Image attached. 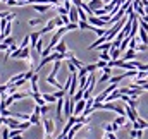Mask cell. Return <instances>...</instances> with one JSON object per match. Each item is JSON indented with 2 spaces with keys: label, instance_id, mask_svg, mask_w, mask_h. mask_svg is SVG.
<instances>
[{
  "label": "cell",
  "instance_id": "1",
  "mask_svg": "<svg viewBox=\"0 0 148 139\" xmlns=\"http://www.w3.org/2000/svg\"><path fill=\"white\" fill-rule=\"evenodd\" d=\"M126 117L129 119V122H136L140 117H138V108H131L129 105H126Z\"/></svg>",
  "mask_w": 148,
  "mask_h": 139
},
{
  "label": "cell",
  "instance_id": "2",
  "mask_svg": "<svg viewBox=\"0 0 148 139\" xmlns=\"http://www.w3.org/2000/svg\"><path fill=\"white\" fill-rule=\"evenodd\" d=\"M43 127H45V134L47 136H52L55 132V124L52 119H43Z\"/></svg>",
  "mask_w": 148,
  "mask_h": 139
},
{
  "label": "cell",
  "instance_id": "3",
  "mask_svg": "<svg viewBox=\"0 0 148 139\" xmlns=\"http://www.w3.org/2000/svg\"><path fill=\"white\" fill-rule=\"evenodd\" d=\"M88 22L93 24V26H97V28H105V26H107V22H105L102 17H97V16H90V17H88Z\"/></svg>",
  "mask_w": 148,
  "mask_h": 139
},
{
  "label": "cell",
  "instance_id": "4",
  "mask_svg": "<svg viewBox=\"0 0 148 139\" xmlns=\"http://www.w3.org/2000/svg\"><path fill=\"white\" fill-rule=\"evenodd\" d=\"M84 108H86V100L83 98V100H79L77 103L74 105V112H73V115H83V112H84Z\"/></svg>",
  "mask_w": 148,
  "mask_h": 139
},
{
  "label": "cell",
  "instance_id": "5",
  "mask_svg": "<svg viewBox=\"0 0 148 139\" xmlns=\"http://www.w3.org/2000/svg\"><path fill=\"white\" fill-rule=\"evenodd\" d=\"M55 28H57V24H55V19H50V21L47 22V26L40 29V35H47V33H50V31H53Z\"/></svg>",
  "mask_w": 148,
  "mask_h": 139
},
{
  "label": "cell",
  "instance_id": "6",
  "mask_svg": "<svg viewBox=\"0 0 148 139\" xmlns=\"http://www.w3.org/2000/svg\"><path fill=\"white\" fill-rule=\"evenodd\" d=\"M88 5H90V9L95 12V10H98V9H103L105 2H103V0H90V2H88Z\"/></svg>",
  "mask_w": 148,
  "mask_h": 139
},
{
  "label": "cell",
  "instance_id": "7",
  "mask_svg": "<svg viewBox=\"0 0 148 139\" xmlns=\"http://www.w3.org/2000/svg\"><path fill=\"white\" fill-rule=\"evenodd\" d=\"M64 103H66V98H59L57 100V119L62 120V113H64Z\"/></svg>",
  "mask_w": 148,
  "mask_h": 139
},
{
  "label": "cell",
  "instance_id": "8",
  "mask_svg": "<svg viewBox=\"0 0 148 139\" xmlns=\"http://www.w3.org/2000/svg\"><path fill=\"white\" fill-rule=\"evenodd\" d=\"M50 7H52V3H33V9L38 10V12H47V10H50Z\"/></svg>",
  "mask_w": 148,
  "mask_h": 139
},
{
  "label": "cell",
  "instance_id": "9",
  "mask_svg": "<svg viewBox=\"0 0 148 139\" xmlns=\"http://www.w3.org/2000/svg\"><path fill=\"white\" fill-rule=\"evenodd\" d=\"M102 129H103L105 132H117L121 127H119L115 122H112V124H103V125H102Z\"/></svg>",
  "mask_w": 148,
  "mask_h": 139
},
{
  "label": "cell",
  "instance_id": "10",
  "mask_svg": "<svg viewBox=\"0 0 148 139\" xmlns=\"http://www.w3.org/2000/svg\"><path fill=\"white\" fill-rule=\"evenodd\" d=\"M114 122H115L119 127H126V125L129 124V119H127L126 115H119L117 119H114Z\"/></svg>",
  "mask_w": 148,
  "mask_h": 139
},
{
  "label": "cell",
  "instance_id": "11",
  "mask_svg": "<svg viewBox=\"0 0 148 139\" xmlns=\"http://www.w3.org/2000/svg\"><path fill=\"white\" fill-rule=\"evenodd\" d=\"M133 129H148V122H147V120H143V119L140 117V119L133 124Z\"/></svg>",
  "mask_w": 148,
  "mask_h": 139
},
{
  "label": "cell",
  "instance_id": "12",
  "mask_svg": "<svg viewBox=\"0 0 148 139\" xmlns=\"http://www.w3.org/2000/svg\"><path fill=\"white\" fill-rule=\"evenodd\" d=\"M55 52H59V53H66L67 52V45H66V41L64 40H60L57 45H55V48H53Z\"/></svg>",
  "mask_w": 148,
  "mask_h": 139
},
{
  "label": "cell",
  "instance_id": "13",
  "mask_svg": "<svg viewBox=\"0 0 148 139\" xmlns=\"http://www.w3.org/2000/svg\"><path fill=\"white\" fill-rule=\"evenodd\" d=\"M134 59H136V50L127 48V50H126V53H124V59H122V60H126V62H127V60H134Z\"/></svg>",
  "mask_w": 148,
  "mask_h": 139
},
{
  "label": "cell",
  "instance_id": "14",
  "mask_svg": "<svg viewBox=\"0 0 148 139\" xmlns=\"http://www.w3.org/2000/svg\"><path fill=\"white\" fill-rule=\"evenodd\" d=\"M129 138L131 139H141L143 138V129H131L129 131Z\"/></svg>",
  "mask_w": 148,
  "mask_h": 139
},
{
  "label": "cell",
  "instance_id": "15",
  "mask_svg": "<svg viewBox=\"0 0 148 139\" xmlns=\"http://www.w3.org/2000/svg\"><path fill=\"white\" fill-rule=\"evenodd\" d=\"M41 95H43V100H45L47 103H55V102L59 100V98H55L53 93H52V95H50V93H41Z\"/></svg>",
  "mask_w": 148,
  "mask_h": 139
},
{
  "label": "cell",
  "instance_id": "16",
  "mask_svg": "<svg viewBox=\"0 0 148 139\" xmlns=\"http://www.w3.org/2000/svg\"><path fill=\"white\" fill-rule=\"evenodd\" d=\"M60 65H62V64H60V60H55V62H53V69H52V72H50L48 76H50V77H55V76H57V72H59V69H60Z\"/></svg>",
  "mask_w": 148,
  "mask_h": 139
},
{
  "label": "cell",
  "instance_id": "17",
  "mask_svg": "<svg viewBox=\"0 0 148 139\" xmlns=\"http://www.w3.org/2000/svg\"><path fill=\"white\" fill-rule=\"evenodd\" d=\"M140 40H141V43H145V45H148V31H145L143 28H140Z\"/></svg>",
  "mask_w": 148,
  "mask_h": 139
},
{
  "label": "cell",
  "instance_id": "18",
  "mask_svg": "<svg viewBox=\"0 0 148 139\" xmlns=\"http://www.w3.org/2000/svg\"><path fill=\"white\" fill-rule=\"evenodd\" d=\"M40 31H38V33H31V35H29V38H31V46H33V48H35V46H36V43H38V40H40Z\"/></svg>",
  "mask_w": 148,
  "mask_h": 139
},
{
  "label": "cell",
  "instance_id": "19",
  "mask_svg": "<svg viewBox=\"0 0 148 139\" xmlns=\"http://www.w3.org/2000/svg\"><path fill=\"white\" fill-rule=\"evenodd\" d=\"M40 115H41V113L33 112V113H31V117H29V122H31V124H40Z\"/></svg>",
  "mask_w": 148,
  "mask_h": 139
},
{
  "label": "cell",
  "instance_id": "20",
  "mask_svg": "<svg viewBox=\"0 0 148 139\" xmlns=\"http://www.w3.org/2000/svg\"><path fill=\"white\" fill-rule=\"evenodd\" d=\"M83 96H84V89H77V91H76V95L73 96V100L77 103L79 100H83Z\"/></svg>",
  "mask_w": 148,
  "mask_h": 139
},
{
  "label": "cell",
  "instance_id": "21",
  "mask_svg": "<svg viewBox=\"0 0 148 139\" xmlns=\"http://www.w3.org/2000/svg\"><path fill=\"white\" fill-rule=\"evenodd\" d=\"M69 60H71V62H73L74 65H76V67H77V70L79 69H83V67H84V64H83V62H81V60H77V59H76V57H71V59H69Z\"/></svg>",
  "mask_w": 148,
  "mask_h": 139
},
{
  "label": "cell",
  "instance_id": "22",
  "mask_svg": "<svg viewBox=\"0 0 148 139\" xmlns=\"http://www.w3.org/2000/svg\"><path fill=\"white\" fill-rule=\"evenodd\" d=\"M100 60H105V62H110V52H100Z\"/></svg>",
  "mask_w": 148,
  "mask_h": 139
},
{
  "label": "cell",
  "instance_id": "23",
  "mask_svg": "<svg viewBox=\"0 0 148 139\" xmlns=\"http://www.w3.org/2000/svg\"><path fill=\"white\" fill-rule=\"evenodd\" d=\"M119 55H121V50H119V48H110L112 60H117V59H119Z\"/></svg>",
  "mask_w": 148,
  "mask_h": 139
},
{
  "label": "cell",
  "instance_id": "24",
  "mask_svg": "<svg viewBox=\"0 0 148 139\" xmlns=\"http://www.w3.org/2000/svg\"><path fill=\"white\" fill-rule=\"evenodd\" d=\"M29 43H31V38H29V36H24L23 41H21V46H19V48H28Z\"/></svg>",
  "mask_w": 148,
  "mask_h": 139
},
{
  "label": "cell",
  "instance_id": "25",
  "mask_svg": "<svg viewBox=\"0 0 148 139\" xmlns=\"http://www.w3.org/2000/svg\"><path fill=\"white\" fill-rule=\"evenodd\" d=\"M57 10H59V16H69V10L64 5H57Z\"/></svg>",
  "mask_w": 148,
  "mask_h": 139
},
{
  "label": "cell",
  "instance_id": "26",
  "mask_svg": "<svg viewBox=\"0 0 148 139\" xmlns=\"http://www.w3.org/2000/svg\"><path fill=\"white\" fill-rule=\"evenodd\" d=\"M147 48H148V45H145V43H136V48L134 50L136 52H145Z\"/></svg>",
  "mask_w": 148,
  "mask_h": 139
},
{
  "label": "cell",
  "instance_id": "27",
  "mask_svg": "<svg viewBox=\"0 0 148 139\" xmlns=\"http://www.w3.org/2000/svg\"><path fill=\"white\" fill-rule=\"evenodd\" d=\"M35 48H36V52H38V53L41 55V52H43V40H41V38L38 40V43H36V46H35Z\"/></svg>",
  "mask_w": 148,
  "mask_h": 139
},
{
  "label": "cell",
  "instance_id": "28",
  "mask_svg": "<svg viewBox=\"0 0 148 139\" xmlns=\"http://www.w3.org/2000/svg\"><path fill=\"white\" fill-rule=\"evenodd\" d=\"M41 22H43L41 19H29V21H28L29 26H38V24H41Z\"/></svg>",
  "mask_w": 148,
  "mask_h": 139
},
{
  "label": "cell",
  "instance_id": "29",
  "mask_svg": "<svg viewBox=\"0 0 148 139\" xmlns=\"http://www.w3.org/2000/svg\"><path fill=\"white\" fill-rule=\"evenodd\" d=\"M3 43H5V45H9V46H10V45H14V43H16V40H14V38H12V36H7V38H5V40H3Z\"/></svg>",
  "mask_w": 148,
  "mask_h": 139
},
{
  "label": "cell",
  "instance_id": "30",
  "mask_svg": "<svg viewBox=\"0 0 148 139\" xmlns=\"http://www.w3.org/2000/svg\"><path fill=\"white\" fill-rule=\"evenodd\" d=\"M107 65H109V62H105V60H98V62H97V67H98V69H105Z\"/></svg>",
  "mask_w": 148,
  "mask_h": 139
},
{
  "label": "cell",
  "instance_id": "31",
  "mask_svg": "<svg viewBox=\"0 0 148 139\" xmlns=\"http://www.w3.org/2000/svg\"><path fill=\"white\" fill-rule=\"evenodd\" d=\"M29 125H31V122H29V120H28V122H21V125H19V131H26Z\"/></svg>",
  "mask_w": 148,
  "mask_h": 139
},
{
  "label": "cell",
  "instance_id": "32",
  "mask_svg": "<svg viewBox=\"0 0 148 139\" xmlns=\"http://www.w3.org/2000/svg\"><path fill=\"white\" fill-rule=\"evenodd\" d=\"M84 69L88 70V72H95L98 67H97V64H90V65H84Z\"/></svg>",
  "mask_w": 148,
  "mask_h": 139
},
{
  "label": "cell",
  "instance_id": "33",
  "mask_svg": "<svg viewBox=\"0 0 148 139\" xmlns=\"http://www.w3.org/2000/svg\"><path fill=\"white\" fill-rule=\"evenodd\" d=\"M67 67H69V72H77V67L74 65L71 60H67Z\"/></svg>",
  "mask_w": 148,
  "mask_h": 139
},
{
  "label": "cell",
  "instance_id": "34",
  "mask_svg": "<svg viewBox=\"0 0 148 139\" xmlns=\"http://www.w3.org/2000/svg\"><path fill=\"white\" fill-rule=\"evenodd\" d=\"M48 110H50V105H43L41 106V113H47Z\"/></svg>",
  "mask_w": 148,
  "mask_h": 139
},
{
  "label": "cell",
  "instance_id": "35",
  "mask_svg": "<svg viewBox=\"0 0 148 139\" xmlns=\"http://www.w3.org/2000/svg\"><path fill=\"white\" fill-rule=\"evenodd\" d=\"M19 0H7V5H17Z\"/></svg>",
  "mask_w": 148,
  "mask_h": 139
},
{
  "label": "cell",
  "instance_id": "36",
  "mask_svg": "<svg viewBox=\"0 0 148 139\" xmlns=\"http://www.w3.org/2000/svg\"><path fill=\"white\" fill-rule=\"evenodd\" d=\"M103 2H105V3H109V2H112V0H103Z\"/></svg>",
  "mask_w": 148,
  "mask_h": 139
},
{
  "label": "cell",
  "instance_id": "37",
  "mask_svg": "<svg viewBox=\"0 0 148 139\" xmlns=\"http://www.w3.org/2000/svg\"><path fill=\"white\" fill-rule=\"evenodd\" d=\"M64 2H73V0H64Z\"/></svg>",
  "mask_w": 148,
  "mask_h": 139
},
{
  "label": "cell",
  "instance_id": "38",
  "mask_svg": "<svg viewBox=\"0 0 148 139\" xmlns=\"http://www.w3.org/2000/svg\"><path fill=\"white\" fill-rule=\"evenodd\" d=\"M45 139H50V136H47V138H45Z\"/></svg>",
  "mask_w": 148,
  "mask_h": 139
},
{
  "label": "cell",
  "instance_id": "39",
  "mask_svg": "<svg viewBox=\"0 0 148 139\" xmlns=\"http://www.w3.org/2000/svg\"><path fill=\"white\" fill-rule=\"evenodd\" d=\"M103 139H107V136H103Z\"/></svg>",
  "mask_w": 148,
  "mask_h": 139
}]
</instances>
